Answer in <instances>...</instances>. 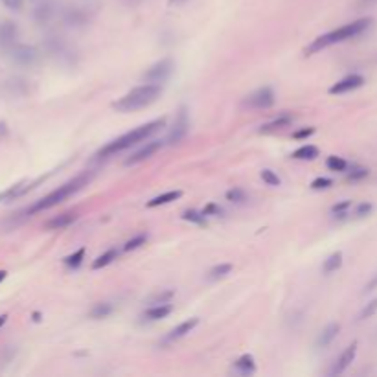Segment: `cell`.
Here are the masks:
<instances>
[{"label": "cell", "instance_id": "6da1fadb", "mask_svg": "<svg viewBox=\"0 0 377 377\" xmlns=\"http://www.w3.org/2000/svg\"><path fill=\"white\" fill-rule=\"evenodd\" d=\"M164 123H166V120L161 118V120H153V122L145 123V125H140V128L122 134L120 139L109 142L105 147H101V150L98 151V155L96 156H98V159H109V156H114L116 153H122V151L129 150L131 145H136L139 142H145L151 134H155L159 129L164 128Z\"/></svg>", "mask_w": 377, "mask_h": 377}, {"label": "cell", "instance_id": "7a4b0ae2", "mask_svg": "<svg viewBox=\"0 0 377 377\" xmlns=\"http://www.w3.org/2000/svg\"><path fill=\"white\" fill-rule=\"evenodd\" d=\"M370 24L371 19H359V21H354V23L344 24V26H340L338 30H333L329 34L320 35V37H316V39L305 48V56H313V54L324 50L327 46L337 45V43H344V41L354 39V37H359L360 34H365L366 30L370 28Z\"/></svg>", "mask_w": 377, "mask_h": 377}, {"label": "cell", "instance_id": "3957f363", "mask_svg": "<svg viewBox=\"0 0 377 377\" xmlns=\"http://www.w3.org/2000/svg\"><path fill=\"white\" fill-rule=\"evenodd\" d=\"M89 181H90L89 173H81V175H78V177H74L72 181H68L67 184H63V186H59L57 190H54L52 194L45 195L43 199L35 201L34 205L30 206L28 210L24 212V214H26V216H34V214H39V212L50 210V208L57 206L59 203H63V201H67L68 197H72L74 194H78L79 190L89 184Z\"/></svg>", "mask_w": 377, "mask_h": 377}, {"label": "cell", "instance_id": "277c9868", "mask_svg": "<svg viewBox=\"0 0 377 377\" xmlns=\"http://www.w3.org/2000/svg\"><path fill=\"white\" fill-rule=\"evenodd\" d=\"M162 89L161 85L155 83H144L133 89L128 94H123L118 101L112 103V109L118 112H133L139 111V109H144V107L155 103L156 98L161 96Z\"/></svg>", "mask_w": 377, "mask_h": 377}, {"label": "cell", "instance_id": "5b68a950", "mask_svg": "<svg viewBox=\"0 0 377 377\" xmlns=\"http://www.w3.org/2000/svg\"><path fill=\"white\" fill-rule=\"evenodd\" d=\"M34 92V85L24 76H10L0 81V98L4 100H23Z\"/></svg>", "mask_w": 377, "mask_h": 377}, {"label": "cell", "instance_id": "8992f818", "mask_svg": "<svg viewBox=\"0 0 377 377\" xmlns=\"http://www.w3.org/2000/svg\"><path fill=\"white\" fill-rule=\"evenodd\" d=\"M43 48L50 57H54L57 63H63V65H70L72 63L74 52L70 50V46L65 43V39H61L59 35H48L43 43Z\"/></svg>", "mask_w": 377, "mask_h": 377}, {"label": "cell", "instance_id": "52a82bcc", "mask_svg": "<svg viewBox=\"0 0 377 377\" xmlns=\"http://www.w3.org/2000/svg\"><path fill=\"white\" fill-rule=\"evenodd\" d=\"M8 56L12 59L15 65L19 67H34L37 65L41 59L39 50L32 45H24V43H17V45L13 46L8 50Z\"/></svg>", "mask_w": 377, "mask_h": 377}, {"label": "cell", "instance_id": "ba28073f", "mask_svg": "<svg viewBox=\"0 0 377 377\" xmlns=\"http://www.w3.org/2000/svg\"><path fill=\"white\" fill-rule=\"evenodd\" d=\"M173 72V61L172 59H161L159 63H155L153 67L147 70V72L142 76L144 78L145 83H155V85H162L166 81Z\"/></svg>", "mask_w": 377, "mask_h": 377}, {"label": "cell", "instance_id": "9c48e42d", "mask_svg": "<svg viewBox=\"0 0 377 377\" xmlns=\"http://www.w3.org/2000/svg\"><path fill=\"white\" fill-rule=\"evenodd\" d=\"M274 101H276V96H274L271 87H261L245 100V105L261 111V109H269V107L274 105Z\"/></svg>", "mask_w": 377, "mask_h": 377}, {"label": "cell", "instance_id": "30bf717a", "mask_svg": "<svg viewBox=\"0 0 377 377\" xmlns=\"http://www.w3.org/2000/svg\"><path fill=\"white\" fill-rule=\"evenodd\" d=\"M188 129H190V120H188V112H186V109H181L179 111V116L177 120H175V123H173V129L170 131V134H167L166 139V144H179V142H183L184 136L188 134Z\"/></svg>", "mask_w": 377, "mask_h": 377}, {"label": "cell", "instance_id": "8fae6325", "mask_svg": "<svg viewBox=\"0 0 377 377\" xmlns=\"http://www.w3.org/2000/svg\"><path fill=\"white\" fill-rule=\"evenodd\" d=\"M19 41V26L13 21H4L0 23V46L4 50H10L17 45Z\"/></svg>", "mask_w": 377, "mask_h": 377}, {"label": "cell", "instance_id": "7c38bea8", "mask_svg": "<svg viewBox=\"0 0 377 377\" xmlns=\"http://www.w3.org/2000/svg\"><path fill=\"white\" fill-rule=\"evenodd\" d=\"M37 183H28V181H21V183H15L13 186H10L4 192H0V203H10V201H15L19 197H23L30 192V190L35 188Z\"/></svg>", "mask_w": 377, "mask_h": 377}, {"label": "cell", "instance_id": "4fadbf2b", "mask_svg": "<svg viewBox=\"0 0 377 377\" xmlns=\"http://www.w3.org/2000/svg\"><path fill=\"white\" fill-rule=\"evenodd\" d=\"M355 355H357V343L349 344L348 348L344 349L343 354H340V357L337 359V363H335L332 370H329V376H340V374L354 363Z\"/></svg>", "mask_w": 377, "mask_h": 377}, {"label": "cell", "instance_id": "5bb4252c", "mask_svg": "<svg viewBox=\"0 0 377 377\" xmlns=\"http://www.w3.org/2000/svg\"><path fill=\"white\" fill-rule=\"evenodd\" d=\"M363 85H365V78L359 76V74H351L348 78L340 79V81H337V83L333 85L332 89H329V92H332V94H344V92H349V90L359 89Z\"/></svg>", "mask_w": 377, "mask_h": 377}, {"label": "cell", "instance_id": "9a60e30c", "mask_svg": "<svg viewBox=\"0 0 377 377\" xmlns=\"http://www.w3.org/2000/svg\"><path fill=\"white\" fill-rule=\"evenodd\" d=\"M63 19H65V23H67L68 26L78 28V26H83V24L89 23V12H87L85 8H70V10L65 12Z\"/></svg>", "mask_w": 377, "mask_h": 377}, {"label": "cell", "instance_id": "2e32d148", "mask_svg": "<svg viewBox=\"0 0 377 377\" xmlns=\"http://www.w3.org/2000/svg\"><path fill=\"white\" fill-rule=\"evenodd\" d=\"M161 147H162V142H147V144H145L142 150L136 151V153H134L131 159H128V161H125V164H128V166L139 164V162L145 161V159H150V156L155 155L156 151L161 150Z\"/></svg>", "mask_w": 377, "mask_h": 377}, {"label": "cell", "instance_id": "e0dca14e", "mask_svg": "<svg viewBox=\"0 0 377 377\" xmlns=\"http://www.w3.org/2000/svg\"><path fill=\"white\" fill-rule=\"evenodd\" d=\"M56 15V6L52 4V2H43L39 6L34 10V21L37 24H48Z\"/></svg>", "mask_w": 377, "mask_h": 377}, {"label": "cell", "instance_id": "ac0fdd59", "mask_svg": "<svg viewBox=\"0 0 377 377\" xmlns=\"http://www.w3.org/2000/svg\"><path fill=\"white\" fill-rule=\"evenodd\" d=\"M78 219L76 214L72 212H67V214H59V216L52 217L50 221H46V230H63V228L70 227L74 221Z\"/></svg>", "mask_w": 377, "mask_h": 377}, {"label": "cell", "instance_id": "d6986e66", "mask_svg": "<svg viewBox=\"0 0 377 377\" xmlns=\"http://www.w3.org/2000/svg\"><path fill=\"white\" fill-rule=\"evenodd\" d=\"M338 332H340V326H338V324H335V322H333V324H327V326L322 329L320 335H318L316 346H318V348H322V349L327 348V346H329V344H332L333 340L337 338Z\"/></svg>", "mask_w": 377, "mask_h": 377}, {"label": "cell", "instance_id": "ffe728a7", "mask_svg": "<svg viewBox=\"0 0 377 377\" xmlns=\"http://www.w3.org/2000/svg\"><path fill=\"white\" fill-rule=\"evenodd\" d=\"M199 324V318H190V320L181 322L177 327H173L170 335H167V340H177V338L186 337L190 332H194V327Z\"/></svg>", "mask_w": 377, "mask_h": 377}, {"label": "cell", "instance_id": "44dd1931", "mask_svg": "<svg viewBox=\"0 0 377 377\" xmlns=\"http://www.w3.org/2000/svg\"><path fill=\"white\" fill-rule=\"evenodd\" d=\"M234 370L238 371V374H241V376H250V374H254V357H252V355H243V357H239V359L234 363Z\"/></svg>", "mask_w": 377, "mask_h": 377}, {"label": "cell", "instance_id": "7402d4cb", "mask_svg": "<svg viewBox=\"0 0 377 377\" xmlns=\"http://www.w3.org/2000/svg\"><path fill=\"white\" fill-rule=\"evenodd\" d=\"M172 311H173V305L170 304V302H167V304H156L145 311L144 316L147 318V320H161V318H166Z\"/></svg>", "mask_w": 377, "mask_h": 377}, {"label": "cell", "instance_id": "603a6c76", "mask_svg": "<svg viewBox=\"0 0 377 377\" xmlns=\"http://www.w3.org/2000/svg\"><path fill=\"white\" fill-rule=\"evenodd\" d=\"M294 118L291 114H282V116H278L276 120H272V122L265 123V125H261V133H272V131H278V129L289 128L291 123H293Z\"/></svg>", "mask_w": 377, "mask_h": 377}, {"label": "cell", "instance_id": "cb8c5ba5", "mask_svg": "<svg viewBox=\"0 0 377 377\" xmlns=\"http://www.w3.org/2000/svg\"><path fill=\"white\" fill-rule=\"evenodd\" d=\"M181 195H183V192H179V190H175V192H166V194L153 197V199L147 203V206H150V208H155V206L170 205V203H173V201H177Z\"/></svg>", "mask_w": 377, "mask_h": 377}, {"label": "cell", "instance_id": "d4e9b609", "mask_svg": "<svg viewBox=\"0 0 377 377\" xmlns=\"http://www.w3.org/2000/svg\"><path fill=\"white\" fill-rule=\"evenodd\" d=\"M15 357H17V348L15 346H2L0 348V370H4L6 366L12 365Z\"/></svg>", "mask_w": 377, "mask_h": 377}, {"label": "cell", "instance_id": "484cf974", "mask_svg": "<svg viewBox=\"0 0 377 377\" xmlns=\"http://www.w3.org/2000/svg\"><path fill=\"white\" fill-rule=\"evenodd\" d=\"M316 156H318V150L315 145H302L293 153V159H296V161H313Z\"/></svg>", "mask_w": 377, "mask_h": 377}, {"label": "cell", "instance_id": "4316f807", "mask_svg": "<svg viewBox=\"0 0 377 377\" xmlns=\"http://www.w3.org/2000/svg\"><path fill=\"white\" fill-rule=\"evenodd\" d=\"M340 265H343V252H335V254H332L326 261H324L322 271L326 272V274H329V272H335L337 269H340Z\"/></svg>", "mask_w": 377, "mask_h": 377}, {"label": "cell", "instance_id": "83f0119b", "mask_svg": "<svg viewBox=\"0 0 377 377\" xmlns=\"http://www.w3.org/2000/svg\"><path fill=\"white\" fill-rule=\"evenodd\" d=\"M118 258V250L116 249H109L105 252V254H101L100 258H96V261L92 263V269H101V267H107V265H111L112 261L116 260Z\"/></svg>", "mask_w": 377, "mask_h": 377}, {"label": "cell", "instance_id": "f1b7e54d", "mask_svg": "<svg viewBox=\"0 0 377 377\" xmlns=\"http://www.w3.org/2000/svg\"><path fill=\"white\" fill-rule=\"evenodd\" d=\"M230 271H232V265H230V263H221V265L214 267V269L208 272V280H212V282L221 280V278H225L227 274H230Z\"/></svg>", "mask_w": 377, "mask_h": 377}, {"label": "cell", "instance_id": "f546056e", "mask_svg": "<svg viewBox=\"0 0 377 377\" xmlns=\"http://www.w3.org/2000/svg\"><path fill=\"white\" fill-rule=\"evenodd\" d=\"M112 313V305L109 302H100V304H96L92 309H90V316L92 318H105Z\"/></svg>", "mask_w": 377, "mask_h": 377}, {"label": "cell", "instance_id": "4dcf8cb0", "mask_svg": "<svg viewBox=\"0 0 377 377\" xmlns=\"http://www.w3.org/2000/svg\"><path fill=\"white\" fill-rule=\"evenodd\" d=\"M83 258H85V249L76 250L74 254H70L65 258V265L70 267V269H78V267L83 263Z\"/></svg>", "mask_w": 377, "mask_h": 377}, {"label": "cell", "instance_id": "1f68e13d", "mask_svg": "<svg viewBox=\"0 0 377 377\" xmlns=\"http://www.w3.org/2000/svg\"><path fill=\"white\" fill-rule=\"evenodd\" d=\"M326 166L332 170V172H344L348 167V162L340 159V156H329L326 162Z\"/></svg>", "mask_w": 377, "mask_h": 377}, {"label": "cell", "instance_id": "d6a6232c", "mask_svg": "<svg viewBox=\"0 0 377 377\" xmlns=\"http://www.w3.org/2000/svg\"><path fill=\"white\" fill-rule=\"evenodd\" d=\"M351 208V201H343V203H338L332 208V214L338 219H344V217L348 216V210Z\"/></svg>", "mask_w": 377, "mask_h": 377}, {"label": "cell", "instance_id": "836d02e7", "mask_svg": "<svg viewBox=\"0 0 377 377\" xmlns=\"http://www.w3.org/2000/svg\"><path fill=\"white\" fill-rule=\"evenodd\" d=\"M145 241H147V236L145 234H139V236H134L133 239H129L128 243H125V247H123V250H136L140 249L142 245H145Z\"/></svg>", "mask_w": 377, "mask_h": 377}, {"label": "cell", "instance_id": "e575fe53", "mask_svg": "<svg viewBox=\"0 0 377 377\" xmlns=\"http://www.w3.org/2000/svg\"><path fill=\"white\" fill-rule=\"evenodd\" d=\"M377 313V298H374L371 302H368V304L365 305V309L360 311L359 315V320H366V318H371V316Z\"/></svg>", "mask_w": 377, "mask_h": 377}, {"label": "cell", "instance_id": "d590c367", "mask_svg": "<svg viewBox=\"0 0 377 377\" xmlns=\"http://www.w3.org/2000/svg\"><path fill=\"white\" fill-rule=\"evenodd\" d=\"M173 291H162V293H156L155 296H151L150 304L156 305V304H167L170 300L173 298Z\"/></svg>", "mask_w": 377, "mask_h": 377}, {"label": "cell", "instance_id": "8d00e7d4", "mask_svg": "<svg viewBox=\"0 0 377 377\" xmlns=\"http://www.w3.org/2000/svg\"><path fill=\"white\" fill-rule=\"evenodd\" d=\"M183 219H186V221H192V223H197V225H203L206 219V216L203 214V212H195V210H188L184 212Z\"/></svg>", "mask_w": 377, "mask_h": 377}, {"label": "cell", "instance_id": "74e56055", "mask_svg": "<svg viewBox=\"0 0 377 377\" xmlns=\"http://www.w3.org/2000/svg\"><path fill=\"white\" fill-rule=\"evenodd\" d=\"M227 199L230 201V203H243V201H247V194H245L243 190H239V188L228 190Z\"/></svg>", "mask_w": 377, "mask_h": 377}, {"label": "cell", "instance_id": "f35d334b", "mask_svg": "<svg viewBox=\"0 0 377 377\" xmlns=\"http://www.w3.org/2000/svg\"><path fill=\"white\" fill-rule=\"evenodd\" d=\"M261 179H263L269 186H280V177H278L272 170H263V172H261Z\"/></svg>", "mask_w": 377, "mask_h": 377}, {"label": "cell", "instance_id": "ab89813d", "mask_svg": "<svg viewBox=\"0 0 377 377\" xmlns=\"http://www.w3.org/2000/svg\"><path fill=\"white\" fill-rule=\"evenodd\" d=\"M371 210H374V206H371L370 203H360V205L355 208V217H357V219H360V217L370 216Z\"/></svg>", "mask_w": 377, "mask_h": 377}, {"label": "cell", "instance_id": "60d3db41", "mask_svg": "<svg viewBox=\"0 0 377 377\" xmlns=\"http://www.w3.org/2000/svg\"><path fill=\"white\" fill-rule=\"evenodd\" d=\"M0 2H2V6L12 10V12H21L24 6L23 0H0Z\"/></svg>", "mask_w": 377, "mask_h": 377}, {"label": "cell", "instance_id": "b9f144b4", "mask_svg": "<svg viewBox=\"0 0 377 377\" xmlns=\"http://www.w3.org/2000/svg\"><path fill=\"white\" fill-rule=\"evenodd\" d=\"M332 184H333L332 179L318 177V179H315V181H313V184H311V188H313V190H326V188H329Z\"/></svg>", "mask_w": 377, "mask_h": 377}, {"label": "cell", "instance_id": "7bdbcfd3", "mask_svg": "<svg viewBox=\"0 0 377 377\" xmlns=\"http://www.w3.org/2000/svg\"><path fill=\"white\" fill-rule=\"evenodd\" d=\"M366 175H368V170H366V167H357V170H354L351 173H348V179L349 181H359V179H365Z\"/></svg>", "mask_w": 377, "mask_h": 377}, {"label": "cell", "instance_id": "ee69618b", "mask_svg": "<svg viewBox=\"0 0 377 377\" xmlns=\"http://www.w3.org/2000/svg\"><path fill=\"white\" fill-rule=\"evenodd\" d=\"M313 133H315V129L309 128V129H302V131H296L293 136L294 139H307V136H311Z\"/></svg>", "mask_w": 377, "mask_h": 377}, {"label": "cell", "instance_id": "f6af8a7d", "mask_svg": "<svg viewBox=\"0 0 377 377\" xmlns=\"http://www.w3.org/2000/svg\"><path fill=\"white\" fill-rule=\"evenodd\" d=\"M219 212H221V208L212 203V205H208L205 210H203V214H205V216H214V214H219Z\"/></svg>", "mask_w": 377, "mask_h": 377}, {"label": "cell", "instance_id": "bcb514c9", "mask_svg": "<svg viewBox=\"0 0 377 377\" xmlns=\"http://www.w3.org/2000/svg\"><path fill=\"white\" fill-rule=\"evenodd\" d=\"M8 134H10V125H8L6 122H2V120H0V140L6 139Z\"/></svg>", "mask_w": 377, "mask_h": 377}, {"label": "cell", "instance_id": "7dc6e473", "mask_svg": "<svg viewBox=\"0 0 377 377\" xmlns=\"http://www.w3.org/2000/svg\"><path fill=\"white\" fill-rule=\"evenodd\" d=\"M376 289H377V274L371 278L370 282H368V285L365 287V293H371V291H376Z\"/></svg>", "mask_w": 377, "mask_h": 377}, {"label": "cell", "instance_id": "c3c4849f", "mask_svg": "<svg viewBox=\"0 0 377 377\" xmlns=\"http://www.w3.org/2000/svg\"><path fill=\"white\" fill-rule=\"evenodd\" d=\"M122 2L125 6H139L140 2H144V0H122Z\"/></svg>", "mask_w": 377, "mask_h": 377}, {"label": "cell", "instance_id": "681fc988", "mask_svg": "<svg viewBox=\"0 0 377 377\" xmlns=\"http://www.w3.org/2000/svg\"><path fill=\"white\" fill-rule=\"evenodd\" d=\"M186 0H170V6H181Z\"/></svg>", "mask_w": 377, "mask_h": 377}, {"label": "cell", "instance_id": "f907efd6", "mask_svg": "<svg viewBox=\"0 0 377 377\" xmlns=\"http://www.w3.org/2000/svg\"><path fill=\"white\" fill-rule=\"evenodd\" d=\"M6 276H8V271H4V269H0V283L6 280Z\"/></svg>", "mask_w": 377, "mask_h": 377}, {"label": "cell", "instance_id": "816d5d0a", "mask_svg": "<svg viewBox=\"0 0 377 377\" xmlns=\"http://www.w3.org/2000/svg\"><path fill=\"white\" fill-rule=\"evenodd\" d=\"M8 322V315H0V329H2V326Z\"/></svg>", "mask_w": 377, "mask_h": 377}]
</instances>
